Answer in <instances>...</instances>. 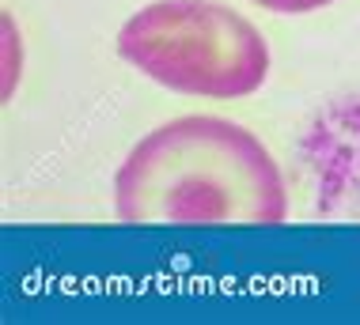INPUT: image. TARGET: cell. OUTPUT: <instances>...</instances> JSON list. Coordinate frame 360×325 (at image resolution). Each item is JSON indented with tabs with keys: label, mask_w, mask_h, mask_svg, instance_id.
Listing matches in <instances>:
<instances>
[{
	"label": "cell",
	"mask_w": 360,
	"mask_h": 325,
	"mask_svg": "<svg viewBox=\"0 0 360 325\" xmlns=\"http://www.w3.org/2000/svg\"><path fill=\"white\" fill-rule=\"evenodd\" d=\"M122 223H262L288 215V190L269 147L212 114H186L133 144L114 174Z\"/></svg>",
	"instance_id": "1"
},
{
	"label": "cell",
	"mask_w": 360,
	"mask_h": 325,
	"mask_svg": "<svg viewBox=\"0 0 360 325\" xmlns=\"http://www.w3.org/2000/svg\"><path fill=\"white\" fill-rule=\"evenodd\" d=\"M118 53L167 91L201 98L255 95L269 76L266 34L220 0H155L125 19Z\"/></svg>",
	"instance_id": "2"
},
{
	"label": "cell",
	"mask_w": 360,
	"mask_h": 325,
	"mask_svg": "<svg viewBox=\"0 0 360 325\" xmlns=\"http://www.w3.org/2000/svg\"><path fill=\"white\" fill-rule=\"evenodd\" d=\"M258 8L266 12H277V15H307V12H319V8L334 4V0H255Z\"/></svg>",
	"instance_id": "3"
}]
</instances>
